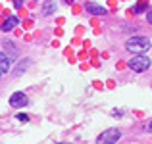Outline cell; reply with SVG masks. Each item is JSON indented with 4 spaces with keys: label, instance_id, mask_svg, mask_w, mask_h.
Returning <instances> with one entry per match:
<instances>
[{
    "label": "cell",
    "instance_id": "obj_9",
    "mask_svg": "<svg viewBox=\"0 0 152 144\" xmlns=\"http://www.w3.org/2000/svg\"><path fill=\"white\" fill-rule=\"evenodd\" d=\"M54 12H56V0H45V4H42V14L52 15Z\"/></svg>",
    "mask_w": 152,
    "mask_h": 144
},
{
    "label": "cell",
    "instance_id": "obj_16",
    "mask_svg": "<svg viewBox=\"0 0 152 144\" xmlns=\"http://www.w3.org/2000/svg\"><path fill=\"white\" fill-rule=\"evenodd\" d=\"M146 129H148V131H150V133H152V121L148 123V125H146Z\"/></svg>",
    "mask_w": 152,
    "mask_h": 144
},
{
    "label": "cell",
    "instance_id": "obj_1",
    "mask_svg": "<svg viewBox=\"0 0 152 144\" xmlns=\"http://www.w3.org/2000/svg\"><path fill=\"white\" fill-rule=\"evenodd\" d=\"M150 46H152V42H150L148 37H131L129 41L125 42L127 52H131V54H141V52H146Z\"/></svg>",
    "mask_w": 152,
    "mask_h": 144
},
{
    "label": "cell",
    "instance_id": "obj_14",
    "mask_svg": "<svg viewBox=\"0 0 152 144\" xmlns=\"http://www.w3.org/2000/svg\"><path fill=\"white\" fill-rule=\"evenodd\" d=\"M146 19H148V23L152 25V10H148V14H146Z\"/></svg>",
    "mask_w": 152,
    "mask_h": 144
},
{
    "label": "cell",
    "instance_id": "obj_12",
    "mask_svg": "<svg viewBox=\"0 0 152 144\" xmlns=\"http://www.w3.org/2000/svg\"><path fill=\"white\" fill-rule=\"evenodd\" d=\"M18 121H21V123H25V121H29V117H27L25 113H18Z\"/></svg>",
    "mask_w": 152,
    "mask_h": 144
},
{
    "label": "cell",
    "instance_id": "obj_15",
    "mask_svg": "<svg viewBox=\"0 0 152 144\" xmlns=\"http://www.w3.org/2000/svg\"><path fill=\"white\" fill-rule=\"evenodd\" d=\"M112 113H114V115H123V111H121V110H114Z\"/></svg>",
    "mask_w": 152,
    "mask_h": 144
},
{
    "label": "cell",
    "instance_id": "obj_4",
    "mask_svg": "<svg viewBox=\"0 0 152 144\" xmlns=\"http://www.w3.org/2000/svg\"><path fill=\"white\" fill-rule=\"evenodd\" d=\"M27 104H29V98L25 92H14L10 96V106L14 108H25Z\"/></svg>",
    "mask_w": 152,
    "mask_h": 144
},
{
    "label": "cell",
    "instance_id": "obj_13",
    "mask_svg": "<svg viewBox=\"0 0 152 144\" xmlns=\"http://www.w3.org/2000/svg\"><path fill=\"white\" fill-rule=\"evenodd\" d=\"M21 6H23V0H14V8L15 10H19Z\"/></svg>",
    "mask_w": 152,
    "mask_h": 144
},
{
    "label": "cell",
    "instance_id": "obj_11",
    "mask_svg": "<svg viewBox=\"0 0 152 144\" xmlns=\"http://www.w3.org/2000/svg\"><path fill=\"white\" fill-rule=\"evenodd\" d=\"M146 8H148V6H146V2H141L137 8H135V14H141V12H145Z\"/></svg>",
    "mask_w": 152,
    "mask_h": 144
},
{
    "label": "cell",
    "instance_id": "obj_5",
    "mask_svg": "<svg viewBox=\"0 0 152 144\" xmlns=\"http://www.w3.org/2000/svg\"><path fill=\"white\" fill-rule=\"evenodd\" d=\"M18 25H19V17H18V15H10V17L4 19V23H2V31H4V33H8V31L15 29Z\"/></svg>",
    "mask_w": 152,
    "mask_h": 144
},
{
    "label": "cell",
    "instance_id": "obj_18",
    "mask_svg": "<svg viewBox=\"0 0 152 144\" xmlns=\"http://www.w3.org/2000/svg\"><path fill=\"white\" fill-rule=\"evenodd\" d=\"M58 144H66V142H58Z\"/></svg>",
    "mask_w": 152,
    "mask_h": 144
},
{
    "label": "cell",
    "instance_id": "obj_10",
    "mask_svg": "<svg viewBox=\"0 0 152 144\" xmlns=\"http://www.w3.org/2000/svg\"><path fill=\"white\" fill-rule=\"evenodd\" d=\"M29 63H31L29 60H19V63L14 67V73H15V75H23V71L29 67Z\"/></svg>",
    "mask_w": 152,
    "mask_h": 144
},
{
    "label": "cell",
    "instance_id": "obj_8",
    "mask_svg": "<svg viewBox=\"0 0 152 144\" xmlns=\"http://www.w3.org/2000/svg\"><path fill=\"white\" fill-rule=\"evenodd\" d=\"M2 52H6V54L10 56V60H12V62H15V58H18V54H19V52H18V48L12 44V42H4V44H2Z\"/></svg>",
    "mask_w": 152,
    "mask_h": 144
},
{
    "label": "cell",
    "instance_id": "obj_6",
    "mask_svg": "<svg viewBox=\"0 0 152 144\" xmlns=\"http://www.w3.org/2000/svg\"><path fill=\"white\" fill-rule=\"evenodd\" d=\"M85 10L89 12V14H94V15H106V8L98 6V4H94V2H87Z\"/></svg>",
    "mask_w": 152,
    "mask_h": 144
},
{
    "label": "cell",
    "instance_id": "obj_7",
    "mask_svg": "<svg viewBox=\"0 0 152 144\" xmlns=\"http://www.w3.org/2000/svg\"><path fill=\"white\" fill-rule=\"evenodd\" d=\"M10 56L6 54V52H0V73L2 75H6L8 73V69H10Z\"/></svg>",
    "mask_w": 152,
    "mask_h": 144
},
{
    "label": "cell",
    "instance_id": "obj_17",
    "mask_svg": "<svg viewBox=\"0 0 152 144\" xmlns=\"http://www.w3.org/2000/svg\"><path fill=\"white\" fill-rule=\"evenodd\" d=\"M66 2H67V4H71V2H73V0H66Z\"/></svg>",
    "mask_w": 152,
    "mask_h": 144
},
{
    "label": "cell",
    "instance_id": "obj_2",
    "mask_svg": "<svg viewBox=\"0 0 152 144\" xmlns=\"http://www.w3.org/2000/svg\"><path fill=\"white\" fill-rule=\"evenodd\" d=\"M150 67V58L146 56H141V54H135L133 60H129V69L131 71H137V73H142Z\"/></svg>",
    "mask_w": 152,
    "mask_h": 144
},
{
    "label": "cell",
    "instance_id": "obj_3",
    "mask_svg": "<svg viewBox=\"0 0 152 144\" xmlns=\"http://www.w3.org/2000/svg\"><path fill=\"white\" fill-rule=\"evenodd\" d=\"M119 137H121V133H119V129H115V127H112V129H106L100 137L96 138V144H115L119 140Z\"/></svg>",
    "mask_w": 152,
    "mask_h": 144
}]
</instances>
